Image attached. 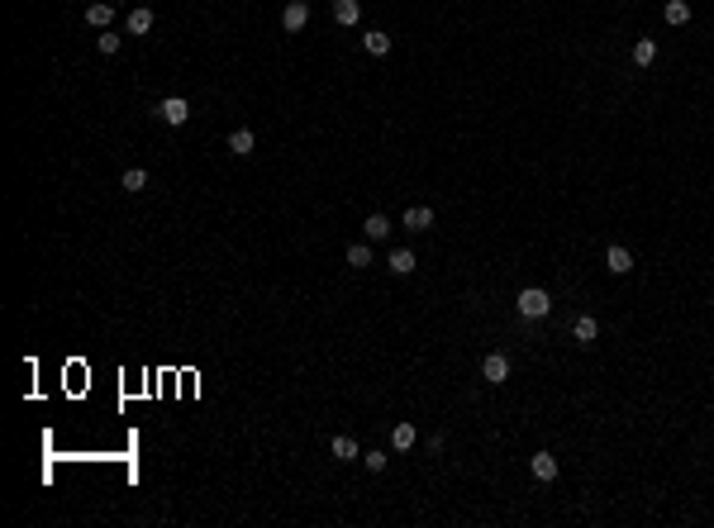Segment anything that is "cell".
Masks as SVG:
<instances>
[{"label": "cell", "mask_w": 714, "mask_h": 528, "mask_svg": "<svg viewBox=\"0 0 714 528\" xmlns=\"http://www.w3.org/2000/svg\"><path fill=\"white\" fill-rule=\"evenodd\" d=\"M572 338H577V343H595V338H600V324H595L590 315H581L577 324H572Z\"/></svg>", "instance_id": "8"}, {"label": "cell", "mask_w": 714, "mask_h": 528, "mask_svg": "<svg viewBox=\"0 0 714 528\" xmlns=\"http://www.w3.org/2000/svg\"><path fill=\"white\" fill-rule=\"evenodd\" d=\"M362 229H367L371 243H381V238H391V219H386V214H367V224H362Z\"/></svg>", "instance_id": "14"}, {"label": "cell", "mask_w": 714, "mask_h": 528, "mask_svg": "<svg viewBox=\"0 0 714 528\" xmlns=\"http://www.w3.org/2000/svg\"><path fill=\"white\" fill-rule=\"evenodd\" d=\"M481 376H486V386H505L510 381V357L505 352H486L481 357Z\"/></svg>", "instance_id": "2"}, {"label": "cell", "mask_w": 714, "mask_h": 528, "mask_svg": "<svg viewBox=\"0 0 714 528\" xmlns=\"http://www.w3.org/2000/svg\"><path fill=\"white\" fill-rule=\"evenodd\" d=\"M86 24H96V29H110V24H114V5H110V0H96V5L86 10Z\"/></svg>", "instance_id": "7"}, {"label": "cell", "mask_w": 714, "mask_h": 528, "mask_svg": "<svg viewBox=\"0 0 714 528\" xmlns=\"http://www.w3.org/2000/svg\"><path fill=\"white\" fill-rule=\"evenodd\" d=\"M362 48H367L371 57H386V53H391V33H381V29H371L367 38H362Z\"/></svg>", "instance_id": "13"}, {"label": "cell", "mask_w": 714, "mask_h": 528, "mask_svg": "<svg viewBox=\"0 0 714 528\" xmlns=\"http://www.w3.org/2000/svg\"><path fill=\"white\" fill-rule=\"evenodd\" d=\"M96 48H101V53H119V33H110V29H101V38H96Z\"/></svg>", "instance_id": "22"}, {"label": "cell", "mask_w": 714, "mask_h": 528, "mask_svg": "<svg viewBox=\"0 0 714 528\" xmlns=\"http://www.w3.org/2000/svg\"><path fill=\"white\" fill-rule=\"evenodd\" d=\"M352 457H362V452H357V443H352L348 433H339V438H334V462H352Z\"/></svg>", "instance_id": "18"}, {"label": "cell", "mask_w": 714, "mask_h": 528, "mask_svg": "<svg viewBox=\"0 0 714 528\" xmlns=\"http://www.w3.org/2000/svg\"><path fill=\"white\" fill-rule=\"evenodd\" d=\"M415 438H419L415 423H396V428H391V448H396V452H410V448H415Z\"/></svg>", "instance_id": "10"}, {"label": "cell", "mask_w": 714, "mask_h": 528, "mask_svg": "<svg viewBox=\"0 0 714 528\" xmlns=\"http://www.w3.org/2000/svg\"><path fill=\"white\" fill-rule=\"evenodd\" d=\"M415 266H419V262H415V252H410V248H396V252H391V271H396V276H410Z\"/></svg>", "instance_id": "16"}, {"label": "cell", "mask_w": 714, "mask_h": 528, "mask_svg": "<svg viewBox=\"0 0 714 528\" xmlns=\"http://www.w3.org/2000/svg\"><path fill=\"white\" fill-rule=\"evenodd\" d=\"M653 57H657V43H653V38H638V43H634V62H638V67H653Z\"/></svg>", "instance_id": "20"}, {"label": "cell", "mask_w": 714, "mask_h": 528, "mask_svg": "<svg viewBox=\"0 0 714 528\" xmlns=\"http://www.w3.org/2000/svg\"><path fill=\"white\" fill-rule=\"evenodd\" d=\"M405 229H410V234L433 229V210H429V205H410V210H405Z\"/></svg>", "instance_id": "6"}, {"label": "cell", "mask_w": 714, "mask_h": 528, "mask_svg": "<svg viewBox=\"0 0 714 528\" xmlns=\"http://www.w3.org/2000/svg\"><path fill=\"white\" fill-rule=\"evenodd\" d=\"M529 467H533V476H538V481H557V457H553V452H538Z\"/></svg>", "instance_id": "11"}, {"label": "cell", "mask_w": 714, "mask_h": 528, "mask_svg": "<svg viewBox=\"0 0 714 528\" xmlns=\"http://www.w3.org/2000/svg\"><path fill=\"white\" fill-rule=\"evenodd\" d=\"M348 266H371V248H367V243L348 248Z\"/></svg>", "instance_id": "21"}, {"label": "cell", "mask_w": 714, "mask_h": 528, "mask_svg": "<svg viewBox=\"0 0 714 528\" xmlns=\"http://www.w3.org/2000/svg\"><path fill=\"white\" fill-rule=\"evenodd\" d=\"M253 148H258V138H253L248 129H234V133H229V153H234V158H248Z\"/></svg>", "instance_id": "9"}, {"label": "cell", "mask_w": 714, "mask_h": 528, "mask_svg": "<svg viewBox=\"0 0 714 528\" xmlns=\"http://www.w3.org/2000/svg\"><path fill=\"white\" fill-rule=\"evenodd\" d=\"M362 462H367V472H386V452H362Z\"/></svg>", "instance_id": "23"}, {"label": "cell", "mask_w": 714, "mask_h": 528, "mask_svg": "<svg viewBox=\"0 0 714 528\" xmlns=\"http://www.w3.org/2000/svg\"><path fill=\"white\" fill-rule=\"evenodd\" d=\"M281 24H286V33H300V29L310 24V0H291L281 10Z\"/></svg>", "instance_id": "4"}, {"label": "cell", "mask_w": 714, "mask_h": 528, "mask_svg": "<svg viewBox=\"0 0 714 528\" xmlns=\"http://www.w3.org/2000/svg\"><path fill=\"white\" fill-rule=\"evenodd\" d=\"M129 33H138V38H143V33H153V10H143V5H138V10L129 15Z\"/></svg>", "instance_id": "17"}, {"label": "cell", "mask_w": 714, "mask_h": 528, "mask_svg": "<svg viewBox=\"0 0 714 528\" xmlns=\"http://www.w3.org/2000/svg\"><path fill=\"white\" fill-rule=\"evenodd\" d=\"M662 20H667V24H686L690 5H686V0H667V5H662Z\"/></svg>", "instance_id": "15"}, {"label": "cell", "mask_w": 714, "mask_h": 528, "mask_svg": "<svg viewBox=\"0 0 714 528\" xmlns=\"http://www.w3.org/2000/svg\"><path fill=\"white\" fill-rule=\"evenodd\" d=\"M334 20H339V24H357V20H362V5H357V0H334Z\"/></svg>", "instance_id": "12"}, {"label": "cell", "mask_w": 714, "mask_h": 528, "mask_svg": "<svg viewBox=\"0 0 714 528\" xmlns=\"http://www.w3.org/2000/svg\"><path fill=\"white\" fill-rule=\"evenodd\" d=\"M519 315H524V319H548V315H553V300H548V291H538V286L519 291Z\"/></svg>", "instance_id": "1"}, {"label": "cell", "mask_w": 714, "mask_h": 528, "mask_svg": "<svg viewBox=\"0 0 714 528\" xmlns=\"http://www.w3.org/2000/svg\"><path fill=\"white\" fill-rule=\"evenodd\" d=\"M158 114H162V124H172V129H181L186 119H191V105H186L181 96H167L158 105Z\"/></svg>", "instance_id": "3"}, {"label": "cell", "mask_w": 714, "mask_h": 528, "mask_svg": "<svg viewBox=\"0 0 714 528\" xmlns=\"http://www.w3.org/2000/svg\"><path fill=\"white\" fill-rule=\"evenodd\" d=\"M605 266H609V271H614V276H629V271H634V252L614 243V248H609V252H605Z\"/></svg>", "instance_id": "5"}, {"label": "cell", "mask_w": 714, "mask_h": 528, "mask_svg": "<svg viewBox=\"0 0 714 528\" xmlns=\"http://www.w3.org/2000/svg\"><path fill=\"white\" fill-rule=\"evenodd\" d=\"M119 186H124L129 195H138V190H148V172H143V167H129V172H124V181H119Z\"/></svg>", "instance_id": "19"}]
</instances>
